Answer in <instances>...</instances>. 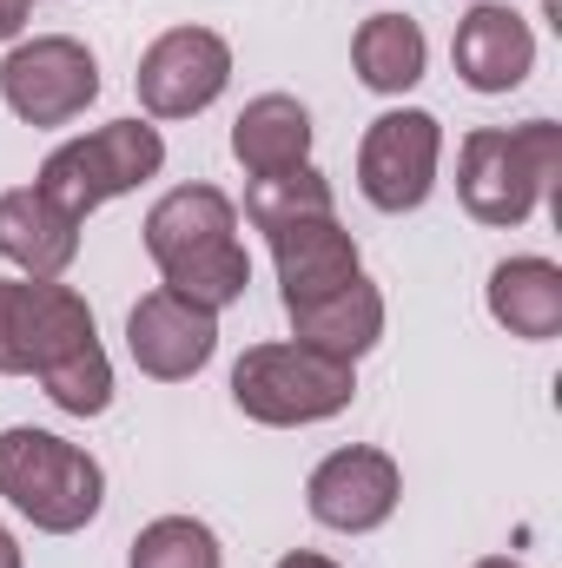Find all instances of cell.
Listing matches in <instances>:
<instances>
[{
  "instance_id": "obj_1",
  "label": "cell",
  "mask_w": 562,
  "mask_h": 568,
  "mask_svg": "<svg viewBox=\"0 0 562 568\" xmlns=\"http://www.w3.org/2000/svg\"><path fill=\"white\" fill-rule=\"evenodd\" d=\"M232 232H239V212H232L225 192H212V185L165 192L145 212V252L165 272V291H179V297H192L205 311L239 304L245 284H252V258H245V245Z\"/></svg>"
},
{
  "instance_id": "obj_2",
  "label": "cell",
  "mask_w": 562,
  "mask_h": 568,
  "mask_svg": "<svg viewBox=\"0 0 562 568\" xmlns=\"http://www.w3.org/2000/svg\"><path fill=\"white\" fill-rule=\"evenodd\" d=\"M0 496L33 523V529H47V536H73V529H87L93 516H100V503H107V476H100V463L80 449V443H67V436H53V429H0Z\"/></svg>"
},
{
  "instance_id": "obj_3",
  "label": "cell",
  "mask_w": 562,
  "mask_h": 568,
  "mask_svg": "<svg viewBox=\"0 0 562 568\" xmlns=\"http://www.w3.org/2000/svg\"><path fill=\"white\" fill-rule=\"evenodd\" d=\"M562 172V126L530 120V126H483L463 140L456 159V192L470 205V219L483 225H523L536 212L543 192H556Z\"/></svg>"
},
{
  "instance_id": "obj_4",
  "label": "cell",
  "mask_w": 562,
  "mask_h": 568,
  "mask_svg": "<svg viewBox=\"0 0 562 568\" xmlns=\"http://www.w3.org/2000/svg\"><path fill=\"white\" fill-rule=\"evenodd\" d=\"M351 397H358L351 364H338V357H324V351H304V344H259V351H245L239 371H232V404H239L252 424H272V429L324 424V417H338Z\"/></svg>"
},
{
  "instance_id": "obj_5",
  "label": "cell",
  "mask_w": 562,
  "mask_h": 568,
  "mask_svg": "<svg viewBox=\"0 0 562 568\" xmlns=\"http://www.w3.org/2000/svg\"><path fill=\"white\" fill-rule=\"evenodd\" d=\"M159 165H165V140H159L152 126H140V120H113V126H100V133H87V140L53 145L47 165H40V192H47L60 212L87 219L93 205H107V199L145 185Z\"/></svg>"
},
{
  "instance_id": "obj_6",
  "label": "cell",
  "mask_w": 562,
  "mask_h": 568,
  "mask_svg": "<svg viewBox=\"0 0 562 568\" xmlns=\"http://www.w3.org/2000/svg\"><path fill=\"white\" fill-rule=\"evenodd\" d=\"M93 344V311L53 278H0V377H40L53 357Z\"/></svg>"
},
{
  "instance_id": "obj_7",
  "label": "cell",
  "mask_w": 562,
  "mask_h": 568,
  "mask_svg": "<svg viewBox=\"0 0 562 568\" xmlns=\"http://www.w3.org/2000/svg\"><path fill=\"white\" fill-rule=\"evenodd\" d=\"M0 100L27 120V126H67L100 100V67L80 40L47 33V40H20L0 67Z\"/></svg>"
},
{
  "instance_id": "obj_8",
  "label": "cell",
  "mask_w": 562,
  "mask_h": 568,
  "mask_svg": "<svg viewBox=\"0 0 562 568\" xmlns=\"http://www.w3.org/2000/svg\"><path fill=\"white\" fill-rule=\"evenodd\" d=\"M225 80H232V47L212 27H172V33H159L140 53V73H133L140 106L152 120H192V113H205L225 93Z\"/></svg>"
},
{
  "instance_id": "obj_9",
  "label": "cell",
  "mask_w": 562,
  "mask_h": 568,
  "mask_svg": "<svg viewBox=\"0 0 562 568\" xmlns=\"http://www.w3.org/2000/svg\"><path fill=\"white\" fill-rule=\"evenodd\" d=\"M436 152H443V133L436 120L418 113V106H398L384 120H371V133L358 145V185L378 212H418L436 185Z\"/></svg>"
},
{
  "instance_id": "obj_10",
  "label": "cell",
  "mask_w": 562,
  "mask_h": 568,
  "mask_svg": "<svg viewBox=\"0 0 562 568\" xmlns=\"http://www.w3.org/2000/svg\"><path fill=\"white\" fill-rule=\"evenodd\" d=\"M127 351H133V364H140L145 377L185 384L219 351V311H205V304H192V297H179V291L159 284V291H145L140 304H133V317H127Z\"/></svg>"
},
{
  "instance_id": "obj_11",
  "label": "cell",
  "mask_w": 562,
  "mask_h": 568,
  "mask_svg": "<svg viewBox=\"0 0 562 568\" xmlns=\"http://www.w3.org/2000/svg\"><path fill=\"white\" fill-rule=\"evenodd\" d=\"M398 496H404V476L384 449H331L304 483L311 516L324 529H344V536H364V529L391 523Z\"/></svg>"
},
{
  "instance_id": "obj_12",
  "label": "cell",
  "mask_w": 562,
  "mask_h": 568,
  "mask_svg": "<svg viewBox=\"0 0 562 568\" xmlns=\"http://www.w3.org/2000/svg\"><path fill=\"white\" fill-rule=\"evenodd\" d=\"M456 73H463V87H476V93H510V87H523L530 80V67H536V33H530V20L523 13H510V7H470V20L456 27Z\"/></svg>"
},
{
  "instance_id": "obj_13",
  "label": "cell",
  "mask_w": 562,
  "mask_h": 568,
  "mask_svg": "<svg viewBox=\"0 0 562 568\" xmlns=\"http://www.w3.org/2000/svg\"><path fill=\"white\" fill-rule=\"evenodd\" d=\"M0 258H13L27 278H60L80 258V219L60 212L40 185L0 192Z\"/></svg>"
},
{
  "instance_id": "obj_14",
  "label": "cell",
  "mask_w": 562,
  "mask_h": 568,
  "mask_svg": "<svg viewBox=\"0 0 562 568\" xmlns=\"http://www.w3.org/2000/svg\"><path fill=\"white\" fill-rule=\"evenodd\" d=\"M272 258H279L284 311L311 304V297H331L351 278H364L358 272V245H351V232H338V219H304V225L272 232Z\"/></svg>"
},
{
  "instance_id": "obj_15",
  "label": "cell",
  "mask_w": 562,
  "mask_h": 568,
  "mask_svg": "<svg viewBox=\"0 0 562 568\" xmlns=\"http://www.w3.org/2000/svg\"><path fill=\"white\" fill-rule=\"evenodd\" d=\"M291 337L304 351H324L338 364H358L378 337H384V297L371 278H351L331 297H311V304H291Z\"/></svg>"
},
{
  "instance_id": "obj_16",
  "label": "cell",
  "mask_w": 562,
  "mask_h": 568,
  "mask_svg": "<svg viewBox=\"0 0 562 568\" xmlns=\"http://www.w3.org/2000/svg\"><path fill=\"white\" fill-rule=\"evenodd\" d=\"M490 317L510 331V337H556L562 331V272L550 258H503L490 272Z\"/></svg>"
},
{
  "instance_id": "obj_17",
  "label": "cell",
  "mask_w": 562,
  "mask_h": 568,
  "mask_svg": "<svg viewBox=\"0 0 562 568\" xmlns=\"http://www.w3.org/2000/svg\"><path fill=\"white\" fill-rule=\"evenodd\" d=\"M304 152H311V113L291 93H259L239 113V126H232V159L252 179L284 172V165H304Z\"/></svg>"
},
{
  "instance_id": "obj_18",
  "label": "cell",
  "mask_w": 562,
  "mask_h": 568,
  "mask_svg": "<svg viewBox=\"0 0 562 568\" xmlns=\"http://www.w3.org/2000/svg\"><path fill=\"white\" fill-rule=\"evenodd\" d=\"M423 27L404 20V13H371L351 40V60H358V80L371 93H404L423 80Z\"/></svg>"
},
{
  "instance_id": "obj_19",
  "label": "cell",
  "mask_w": 562,
  "mask_h": 568,
  "mask_svg": "<svg viewBox=\"0 0 562 568\" xmlns=\"http://www.w3.org/2000/svg\"><path fill=\"white\" fill-rule=\"evenodd\" d=\"M245 219L272 239L284 225H304V219H331V179L311 172V165H284L245 185Z\"/></svg>"
},
{
  "instance_id": "obj_20",
  "label": "cell",
  "mask_w": 562,
  "mask_h": 568,
  "mask_svg": "<svg viewBox=\"0 0 562 568\" xmlns=\"http://www.w3.org/2000/svg\"><path fill=\"white\" fill-rule=\"evenodd\" d=\"M40 384H47V397H53L67 417H100V410L113 404V364H107L100 337L80 344V351H67V357H53V364L40 371Z\"/></svg>"
},
{
  "instance_id": "obj_21",
  "label": "cell",
  "mask_w": 562,
  "mask_h": 568,
  "mask_svg": "<svg viewBox=\"0 0 562 568\" xmlns=\"http://www.w3.org/2000/svg\"><path fill=\"white\" fill-rule=\"evenodd\" d=\"M133 568H219V536L192 516H159L133 536Z\"/></svg>"
},
{
  "instance_id": "obj_22",
  "label": "cell",
  "mask_w": 562,
  "mask_h": 568,
  "mask_svg": "<svg viewBox=\"0 0 562 568\" xmlns=\"http://www.w3.org/2000/svg\"><path fill=\"white\" fill-rule=\"evenodd\" d=\"M27 27V0H0V40H13Z\"/></svg>"
},
{
  "instance_id": "obj_23",
  "label": "cell",
  "mask_w": 562,
  "mask_h": 568,
  "mask_svg": "<svg viewBox=\"0 0 562 568\" xmlns=\"http://www.w3.org/2000/svg\"><path fill=\"white\" fill-rule=\"evenodd\" d=\"M279 568H338V562H324V556H311V549H298V556H284Z\"/></svg>"
},
{
  "instance_id": "obj_24",
  "label": "cell",
  "mask_w": 562,
  "mask_h": 568,
  "mask_svg": "<svg viewBox=\"0 0 562 568\" xmlns=\"http://www.w3.org/2000/svg\"><path fill=\"white\" fill-rule=\"evenodd\" d=\"M0 568H20V542H13L7 529H0Z\"/></svg>"
},
{
  "instance_id": "obj_25",
  "label": "cell",
  "mask_w": 562,
  "mask_h": 568,
  "mask_svg": "<svg viewBox=\"0 0 562 568\" xmlns=\"http://www.w3.org/2000/svg\"><path fill=\"white\" fill-rule=\"evenodd\" d=\"M476 568H523V562H510V556H490V562H476Z\"/></svg>"
}]
</instances>
